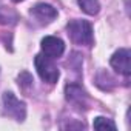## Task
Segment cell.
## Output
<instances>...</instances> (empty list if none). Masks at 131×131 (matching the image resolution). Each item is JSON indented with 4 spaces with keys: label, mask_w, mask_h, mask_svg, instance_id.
I'll use <instances>...</instances> for the list:
<instances>
[{
    "label": "cell",
    "mask_w": 131,
    "mask_h": 131,
    "mask_svg": "<svg viewBox=\"0 0 131 131\" xmlns=\"http://www.w3.org/2000/svg\"><path fill=\"white\" fill-rule=\"evenodd\" d=\"M40 46H42V51L45 56L51 57V59H59L63 51H65V43L62 39L59 37H54V36H46L42 39L40 42Z\"/></svg>",
    "instance_id": "7"
},
{
    "label": "cell",
    "mask_w": 131,
    "mask_h": 131,
    "mask_svg": "<svg viewBox=\"0 0 131 131\" xmlns=\"http://www.w3.org/2000/svg\"><path fill=\"white\" fill-rule=\"evenodd\" d=\"M32 77H31V74L29 73H26V71H23L20 76H19V85L23 88V90H28L29 86H32Z\"/></svg>",
    "instance_id": "11"
},
{
    "label": "cell",
    "mask_w": 131,
    "mask_h": 131,
    "mask_svg": "<svg viewBox=\"0 0 131 131\" xmlns=\"http://www.w3.org/2000/svg\"><path fill=\"white\" fill-rule=\"evenodd\" d=\"M31 17L36 19L40 25H48L57 17V9L48 3H37L29 11Z\"/></svg>",
    "instance_id": "6"
},
{
    "label": "cell",
    "mask_w": 131,
    "mask_h": 131,
    "mask_svg": "<svg viewBox=\"0 0 131 131\" xmlns=\"http://www.w3.org/2000/svg\"><path fill=\"white\" fill-rule=\"evenodd\" d=\"M67 31L70 39L76 43V45H83V46H91L94 36H93V26L90 22L86 20H71L67 25Z\"/></svg>",
    "instance_id": "1"
},
{
    "label": "cell",
    "mask_w": 131,
    "mask_h": 131,
    "mask_svg": "<svg viewBox=\"0 0 131 131\" xmlns=\"http://www.w3.org/2000/svg\"><path fill=\"white\" fill-rule=\"evenodd\" d=\"M65 99L77 110H86L88 106V94L79 83H68L65 86Z\"/></svg>",
    "instance_id": "4"
},
{
    "label": "cell",
    "mask_w": 131,
    "mask_h": 131,
    "mask_svg": "<svg viewBox=\"0 0 131 131\" xmlns=\"http://www.w3.org/2000/svg\"><path fill=\"white\" fill-rule=\"evenodd\" d=\"M93 126H94L96 129H116V128H117L116 123H114L111 119H106V117H102V116L94 119Z\"/></svg>",
    "instance_id": "10"
},
{
    "label": "cell",
    "mask_w": 131,
    "mask_h": 131,
    "mask_svg": "<svg viewBox=\"0 0 131 131\" xmlns=\"http://www.w3.org/2000/svg\"><path fill=\"white\" fill-rule=\"evenodd\" d=\"M13 2L14 3H19V2H23V0H13Z\"/></svg>",
    "instance_id": "12"
},
{
    "label": "cell",
    "mask_w": 131,
    "mask_h": 131,
    "mask_svg": "<svg viewBox=\"0 0 131 131\" xmlns=\"http://www.w3.org/2000/svg\"><path fill=\"white\" fill-rule=\"evenodd\" d=\"M34 65H36V70L43 82L52 85L59 80L60 71L57 68V65L54 63V59H51L45 54H37L34 59Z\"/></svg>",
    "instance_id": "2"
},
{
    "label": "cell",
    "mask_w": 131,
    "mask_h": 131,
    "mask_svg": "<svg viewBox=\"0 0 131 131\" xmlns=\"http://www.w3.org/2000/svg\"><path fill=\"white\" fill-rule=\"evenodd\" d=\"M19 20V16L14 9L5 6L0 3V23H3V25H14L17 23Z\"/></svg>",
    "instance_id": "8"
},
{
    "label": "cell",
    "mask_w": 131,
    "mask_h": 131,
    "mask_svg": "<svg viewBox=\"0 0 131 131\" xmlns=\"http://www.w3.org/2000/svg\"><path fill=\"white\" fill-rule=\"evenodd\" d=\"M111 67L122 76L128 77L131 74V68H129V49L120 48L119 51H116L111 59H110Z\"/></svg>",
    "instance_id": "5"
},
{
    "label": "cell",
    "mask_w": 131,
    "mask_h": 131,
    "mask_svg": "<svg viewBox=\"0 0 131 131\" xmlns=\"http://www.w3.org/2000/svg\"><path fill=\"white\" fill-rule=\"evenodd\" d=\"M79 6L82 8L83 13H86L88 16H96L100 11V3L99 0H77Z\"/></svg>",
    "instance_id": "9"
},
{
    "label": "cell",
    "mask_w": 131,
    "mask_h": 131,
    "mask_svg": "<svg viewBox=\"0 0 131 131\" xmlns=\"http://www.w3.org/2000/svg\"><path fill=\"white\" fill-rule=\"evenodd\" d=\"M2 102H3V114L5 116L13 117L17 122L25 120V117H26V105H25V102L17 99L14 96V93H11V91L3 93Z\"/></svg>",
    "instance_id": "3"
}]
</instances>
